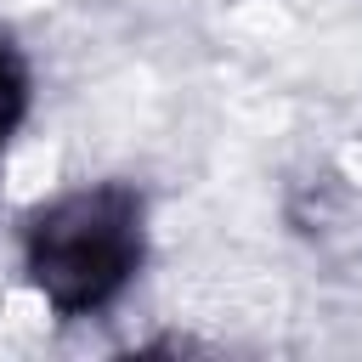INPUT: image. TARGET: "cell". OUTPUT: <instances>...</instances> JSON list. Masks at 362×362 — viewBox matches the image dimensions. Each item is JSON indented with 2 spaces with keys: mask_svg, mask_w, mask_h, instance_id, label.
Instances as JSON below:
<instances>
[{
  "mask_svg": "<svg viewBox=\"0 0 362 362\" xmlns=\"http://www.w3.org/2000/svg\"><path fill=\"white\" fill-rule=\"evenodd\" d=\"M141 260V198L130 187H79L28 226V277L51 311H102Z\"/></svg>",
  "mask_w": 362,
  "mask_h": 362,
  "instance_id": "obj_1",
  "label": "cell"
},
{
  "mask_svg": "<svg viewBox=\"0 0 362 362\" xmlns=\"http://www.w3.org/2000/svg\"><path fill=\"white\" fill-rule=\"evenodd\" d=\"M23 107H28V74H23V62L0 45V141L11 136V124L23 119Z\"/></svg>",
  "mask_w": 362,
  "mask_h": 362,
  "instance_id": "obj_2",
  "label": "cell"
}]
</instances>
